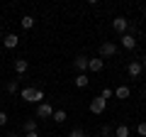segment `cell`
<instances>
[{
	"mask_svg": "<svg viewBox=\"0 0 146 137\" xmlns=\"http://www.w3.org/2000/svg\"><path fill=\"white\" fill-rule=\"evenodd\" d=\"M117 49H119V47H117L115 42H102V44H100V59H110V56H115Z\"/></svg>",
	"mask_w": 146,
	"mask_h": 137,
	"instance_id": "cell-3",
	"label": "cell"
},
{
	"mask_svg": "<svg viewBox=\"0 0 146 137\" xmlns=\"http://www.w3.org/2000/svg\"><path fill=\"white\" fill-rule=\"evenodd\" d=\"M102 68H105V59L95 56V59H90V61H88V71H93V74H100Z\"/></svg>",
	"mask_w": 146,
	"mask_h": 137,
	"instance_id": "cell-9",
	"label": "cell"
},
{
	"mask_svg": "<svg viewBox=\"0 0 146 137\" xmlns=\"http://www.w3.org/2000/svg\"><path fill=\"white\" fill-rule=\"evenodd\" d=\"M115 132H112V127L110 125H102V130H100V137H112Z\"/></svg>",
	"mask_w": 146,
	"mask_h": 137,
	"instance_id": "cell-20",
	"label": "cell"
},
{
	"mask_svg": "<svg viewBox=\"0 0 146 137\" xmlns=\"http://www.w3.org/2000/svg\"><path fill=\"white\" fill-rule=\"evenodd\" d=\"M112 30L117 32V34H127V30H129V20H127V17H122V15H117L115 20H112Z\"/></svg>",
	"mask_w": 146,
	"mask_h": 137,
	"instance_id": "cell-2",
	"label": "cell"
},
{
	"mask_svg": "<svg viewBox=\"0 0 146 137\" xmlns=\"http://www.w3.org/2000/svg\"><path fill=\"white\" fill-rule=\"evenodd\" d=\"M119 44H122L124 49H134V47H136V39H134V34L127 32V34H122V37H119Z\"/></svg>",
	"mask_w": 146,
	"mask_h": 137,
	"instance_id": "cell-10",
	"label": "cell"
},
{
	"mask_svg": "<svg viewBox=\"0 0 146 137\" xmlns=\"http://www.w3.org/2000/svg\"><path fill=\"white\" fill-rule=\"evenodd\" d=\"M20 25H22V30H32V27H34V17L32 15H22Z\"/></svg>",
	"mask_w": 146,
	"mask_h": 137,
	"instance_id": "cell-16",
	"label": "cell"
},
{
	"mask_svg": "<svg viewBox=\"0 0 146 137\" xmlns=\"http://www.w3.org/2000/svg\"><path fill=\"white\" fill-rule=\"evenodd\" d=\"M105 108H107V100H105V98H100V95L90 100V113H93V115H102V113H105Z\"/></svg>",
	"mask_w": 146,
	"mask_h": 137,
	"instance_id": "cell-4",
	"label": "cell"
},
{
	"mask_svg": "<svg viewBox=\"0 0 146 137\" xmlns=\"http://www.w3.org/2000/svg\"><path fill=\"white\" fill-rule=\"evenodd\" d=\"M17 44H20V37H17L15 32H10V34L3 37V47H5V49H15Z\"/></svg>",
	"mask_w": 146,
	"mask_h": 137,
	"instance_id": "cell-8",
	"label": "cell"
},
{
	"mask_svg": "<svg viewBox=\"0 0 146 137\" xmlns=\"http://www.w3.org/2000/svg\"><path fill=\"white\" fill-rule=\"evenodd\" d=\"M20 95H22V100L25 103H44V91L42 88H32V86H27V88H22L20 91Z\"/></svg>",
	"mask_w": 146,
	"mask_h": 137,
	"instance_id": "cell-1",
	"label": "cell"
},
{
	"mask_svg": "<svg viewBox=\"0 0 146 137\" xmlns=\"http://www.w3.org/2000/svg\"><path fill=\"white\" fill-rule=\"evenodd\" d=\"M88 61L90 59L85 56V54H78V56L73 59V68H76L78 74H85V71H88Z\"/></svg>",
	"mask_w": 146,
	"mask_h": 137,
	"instance_id": "cell-6",
	"label": "cell"
},
{
	"mask_svg": "<svg viewBox=\"0 0 146 137\" xmlns=\"http://www.w3.org/2000/svg\"><path fill=\"white\" fill-rule=\"evenodd\" d=\"M5 91H7V93H10V95H15L17 91H20V83H17V79H15V81H7V86H5Z\"/></svg>",
	"mask_w": 146,
	"mask_h": 137,
	"instance_id": "cell-18",
	"label": "cell"
},
{
	"mask_svg": "<svg viewBox=\"0 0 146 137\" xmlns=\"http://www.w3.org/2000/svg\"><path fill=\"white\" fill-rule=\"evenodd\" d=\"M141 71H144V68H141V61H129L127 64V74H129L131 79H139Z\"/></svg>",
	"mask_w": 146,
	"mask_h": 137,
	"instance_id": "cell-7",
	"label": "cell"
},
{
	"mask_svg": "<svg viewBox=\"0 0 146 137\" xmlns=\"http://www.w3.org/2000/svg\"><path fill=\"white\" fill-rule=\"evenodd\" d=\"M112 137H115V135H112Z\"/></svg>",
	"mask_w": 146,
	"mask_h": 137,
	"instance_id": "cell-28",
	"label": "cell"
},
{
	"mask_svg": "<svg viewBox=\"0 0 146 137\" xmlns=\"http://www.w3.org/2000/svg\"><path fill=\"white\" fill-rule=\"evenodd\" d=\"M141 68H146V56H144V59H141Z\"/></svg>",
	"mask_w": 146,
	"mask_h": 137,
	"instance_id": "cell-25",
	"label": "cell"
},
{
	"mask_svg": "<svg viewBox=\"0 0 146 137\" xmlns=\"http://www.w3.org/2000/svg\"><path fill=\"white\" fill-rule=\"evenodd\" d=\"M22 130H25V135L27 132H36V118H27V120L22 122Z\"/></svg>",
	"mask_w": 146,
	"mask_h": 137,
	"instance_id": "cell-14",
	"label": "cell"
},
{
	"mask_svg": "<svg viewBox=\"0 0 146 137\" xmlns=\"http://www.w3.org/2000/svg\"><path fill=\"white\" fill-rule=\"evenodd\" d=\"M51 115H54V105H49V103H39V105H36L34 118H39V120H46V118H51Z\"/></svg>",
	"mask_w": 146,
	"mask_h": 137,
	"instance_id": "cell-5",
	"label": "cell"
},
{
	"mask_svg": "<svg viewBox=\"0 0 146 137\" xmlns=\"http://www.w3.org/2000/svg\"><path fill=\"white\" fill-rule=\"evenodd\" d=\"M7 120H10V118H7V113H5V110H0V127L7 125Z\"/></svg>",
	"mask_w": 146,
	"mask_h": 137,
	"instance_id": "cell-23",
	"label": "cell"
},
{
	"mask_svg": "<svg viewBox=\"0 0 146 137\" xmlns=\"http://www.w3.org/2000/svg\"><path fill=\"white\" fill-rule=\"evenodd\" d=\"M73 83H76V88H85V86L90 83V79H88V74H76Z\"/></svg>",
	"mask_w": 146,
	"mask_h": 137,
	"instance_id": "cell-13",
	"label": "cell"
},
{
	"mask_svg": "<svg viewBox=\"0 0 146 137\" xmlns=\"http://www.w3.org/2000/svg\"><path fill=\"white\" fill-rule=\"evenodd\" d=\"M136 132H139L141 137H146V120H144V122H139V125H136Z\"/></svg>",
	"mask_w": 146,
	"mask_h": 137,
	"instance_id": "cell-22",
	"label": "cell"
},
{
	"mask_svg": "<svg viewBox=\"0 0 146 137\" xmlns=\"http://www.w3.org/2000/svg\"><path fill=\"white\" fill-rule=\"evenodd\" d=\"M7 137H20V135H15V132H10V135H7Z\"/></svg>",
	"mask_w": 146,
	"mask_h": 137,
	"instance_id": "cell-26",
	"label": "cell"
},
{
	"mask_svg": "<svg viewBox=\"0 0 146 137\" xmlns=\"http://www.w3.org/2000/svg\"><path fill=\"white\" fill-rule=\"evenodd\" d=\"M25 137H39V132H27Z\"/></svg>",
	"mask_w": 146,
	"mask_h": 137,
	"instance_id": "cell-24",
	"label": "cell"
},
{
	"mask_svg": "<svg viewBox=\"0 0 146 137\" xmlns=\"http://www.w3.org/2000/svg\"><path fill=\"white\" fill-rule=\"evenodd\" d=\"M51 118H54V122H56V125H61V122H66L68 115H66V110H54Z\"/></svg>",
	"mask_w": 146,
	"mask_h": 137,
	"instance_id": "cell-17",
	"label": "cell"
},
{
	"mask_svg": "<svg viewBox=\"0 0 146 137\" xmlns=\"http://www.w3.org/2000/svg\"><path fill=\"white\" fill-rule=\"evenodd\" d=\"M129 135H131L129 125H117L115 127V137H129Z\"/></svg>",
	"mask_w": 146,
	"mask_h": 137,
	"instance_id": "cell-15",
	"label": "cell"
},
{
	"mask_svg": "<svg viewBox=\"0 0 146 137\" xmlns=\"http://www.w3.org/2000/svg\"><path fill=\"white\" fill-rule=\"evenodd\" d=\"M144 95H146V86H144Z\"/></svg>",
	"mask_w": 146,
	"mask_h": 137,
	"instance_id": "cell-27",
	"label": "cell"
},
{
	"mask_svg": "<svg viewBox=\"0 0 146 137\" xmlns=\"http://www.w3.org/2000/svg\"><path fill=\"white\" fill-rule=\"evenodd\" d=\"M68 137H88V135H85V130H80V127H73V130L68 132Z\"/></svg>",
	"mask_w": 146,
	"mask_h": 137,
	"instance_id": "cell-19",
	"label": "cell"
},
{
	"mask_svg": "<svg viewBox=\"0 0 146 137\" xmlns=\"http://www.w3.org/2000/svg\"><path fill=\"white\" fill-rule=\"evenodd\" d=\"M100 98H105V100L115 98V93H112V88H102V93H100Z\"/></svg>",
	"mask_w": 146,
	"mask_h": 137,
	"instance_id": "cell-21",
	"label": "cell"
},
{
	"mask_svg": "<svg viewBox=\"0 0 146 137\" xmlns=\"http://www.w3.org/2000/svg\"><path fill=\"white\" fill-rule=\"evenodd\" d=\"M129 95H131V88H129V86H119V88L115 91V98H117V100H127Z\"/></svg>",
	"mask_w": 146,
	"mask_h": 137,
	"instance_id": "cell-12",
	"label": "cell"
},
{
	"mask_svg": "<svg viewBox=\"0 0 146 137\" xmlns=\"http://www.w3.org/2000/svg\"><path fill=\"white\" fill-rule=\"evenodd\" d=\"M12 66H15V74H27V68H29V64H27V59H15L12 61Z\"/></svg>",
	"mask_w": 146,
	"mask_h": 137,
	"instance_id": "cell-11",
	"label": "cell"
}]
</instances>
